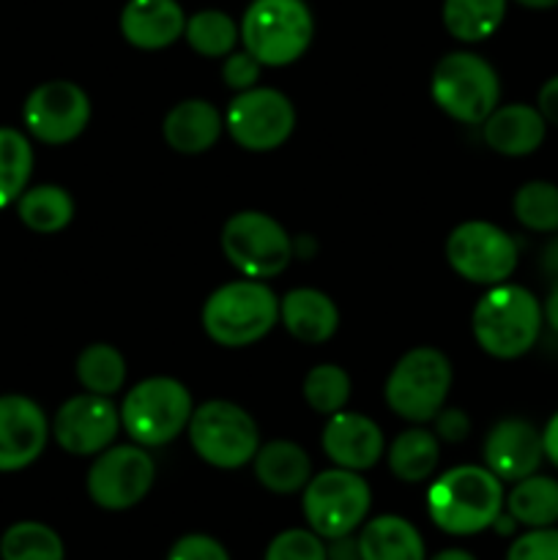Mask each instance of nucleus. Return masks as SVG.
<instances>
[{"label": "nucleus", "instance_id": "f257e3e1", "mask_svg": "<svg viewBox=\"0 0 558 560\" xmlns=\"http://www.w3.org/2000/svg\"><path fill=\"white\" fill-rule=\"evenodd\" d=\"M503 501V481L481 465L446 470L427 490L430 520L449 536H474L492 528Z\"/></svg>", "mask_w": 558, "mask_h": 560}, {"label": "nucleus", "instance_id": "f03ea898", "mask_svg": "<svg viewBox=\"0 0 558 560\" xmlns=\"http://www.w3.org/2000/svg\"><path fill=\"white\" fill-rule=\"evenodd\" d=\"M542 304L520 284H492L476 304L470 328L487 355L501 361L520 359L542 334Z\"/></svg>", "mask_w": 558, "mask_h": 560}, {"label": "nucleus", "instance_id": "7ed1b4c3", "mask_svg": "<svg viewBox=\"0 0 558 560\" xmlns=\"http://www.w3.org/2000/svg\"><path fill=\"white\" fill-rule=\"evenodd\" d=\"M279 323V299L260 279H239L202 304V328L222 348H249Z\"/></svg>", "mask_w": 558, "mask_h": 560}, {"label": "nucleus", "instance_id": "20e7f679", "mask_svg": "<svg viewBox=\"0 0 558 560\" xmlns=\"http://www.w3.org/2000/svg\"><path fill=\"white\" fill-rule=\"evenodd\" d=\"M315 20L304 0H252L241 20V42L263 66H290L306 52Z\"/></svg>", "mask_w": 558, "mask_h": 560}, {"label": "nucleus", "instance_id": "39448f33", "mask_svg": "<svg viewBox=\"0 0 558 560\" xmlns=\"http://www.w3.org/2000/svg\"><path fill=\"white\" fill-rule=\"evenodd\" d=\"M191 394L175 377H148L129 388L120 405V427L142 448H159L186 432L191 419Z\"/></svg>", "mask_w": 558, "mask_h": 560}, {"label": "nucleus", "instance_id": "423d86ee", "mask_svg": "<svg viewBox=\"0 0 558 560\" xmlns=\"http://www.w3.org/2000/svg\"><path fill=\"white\" fill-rule=\"evenodd\" d=\"M430 93L438 107L460 124H485L501 98L498 71L476 52H449L432 69Z\"/></svg>", "mask_w": 558, "mask_h": 560}, {"label": "nucleus", "instance_id": "0eeeda50", "mask_svg": "<svg viewBox=\"0 0 558 560\" xmlns=\"http://www.w3.org/2000/svg\"><path fill=\"white\" fill-rule=\"evenodd\" d=\"M186 432L197 457L219 470L244 468L260 448L257 421L228 399H211L191 410Z\"/></svg>", "mask_w": 558, "mask_h": 560}, {"label": "nucleus", "instance_id": "6e6552de", "mask_svg": "<svg viewBox=\"0 0 558 560\" xmlns=\"http://www.w3.org/2000/svg\"><path fill=\"white\" fill-rule=\"evenodd\" d=\"M452 364L438 348H414L386 377V405L410 424H427L446 405Z\"/></svg>", "mask_w": 558, "mask_h": 560}, {"label": "nucleus", "instance_id": "1a4fd4ad", "mask_svg": "<svg viewBox=\"0 0 558 560\" xmlns=\"http://www.w3.org/2000/svg\"><path fill=\"white\" fill-rule=\"evenodd\" d=\"M372 506V490L356 470L332 468L312 476L304 487L301 509L321 539H342L364 525Z\"/></svg>", "mask_w": 558, "mask_h": 560}, {"label": "nucleus", "instance_id": "9d476101", "mask_svg": "<svg viewBox=\"0 0 558 560\" xmlns=\"http://www.w3.org/2000/svg\"><path fill=\"white\" fill-rule=\"evenodd\" d=\"M222 252L246 279H268L282 273L293 260V241L268 213L241 211L224 222Z\"/></svg>", "mask_w": 558, "mask_h": 560}, {"label": "nucleus", "instance_id": "9b49d317", "mask_svg": "<svg viewBox=\"0 0 558 560\" xmlns=\"http://www.w3.org/2000/svg\"><path fill=\"white\" fill-rule=\"evenodd\" d=\"M446 260L454 273L474 284H501L514 273L520 260L518 244L507 230L492 222H463L449 233Z\"/></svg>", "mask_w": 558, "mask_h": 560}, {"label": "nucleus", "instance_id": "f8f14e48", "mask_svg": "<svg viewBox=\"0 0 558 560\" xmlns=\"http://www.w3.org/2000/svg\"><path fill=\"white\" fill-rule=\"evenodd\" d=\"M295 126V109L290 98L277 88H249L235 93L224 113V129L235 145L252 153L277 151L288 142Z\"/></svg>", "mask_w": 558, "mask_h": 560}, {"label": "nucleus", "instance_id": "ddd939ff", "mask_svg": "<svg viewBox=\"0 0 558 560\" xmlns=\"http://www.w3.org/2000/svg\"><path fill=\"white\" fill-rule=\"evenodd\" d=\"M156 463L142 446H109L96 454L88 470V495L98 509L126 512L151 492Z\"/></svg>", "mask_w": 558, "mask_h": 560}, {"label": "nucleus", "instance_id": "4468645a", "mask_svg": "<svg viewBox=\"0 0 558 560\" xmlns=\"http://www.w3.org/2000/svg\"><path fill=\"white\" fill-rule=\"evenodd\" d=\"M22 120L44 145H66L85 131L91 120V98L77 82L49 80L33 88L25 98Z\"/></svg>", "mask_w": 558, "mask_h": 560}, {"label": "nucleus", "instance_id": "2eb2a0df", "mask_svg": "<svg viewBox=\"0 0 558 560\" xmlns=\"http://www.w3.org/2000/svg\"><path fill=\"white\" fill-rule=\"evenodd\" d=\"M120 430V410L102 394H80L66 399L53 419V438L66 454L96 457L113 446Z\"/></svg>", "mask_w": 558, "mask_h": 560}, {"label": "nucleus", "instance_id": "dca6fc26", "mask_svg": "<svg viewBox=\"0 0 558 560\" xmlns=\"http://www.w3.org/2000/svg\"><path fill=\"white\" fill-rule=\"evenodd\" d=\"M49 438V421L33 399L9 394L0 397V474L22 470L42 457Z\"/></svg>", "mask_w": 558, "mask_h": 560}, {"label": "nucleus", "instance_id": "f3484780", "mask_svg": "<svg viewBox=\"0 0 558 560\" xmlns=\"http://www.w3.org/2000/svg\"><path fill=\"white\" fill-rule=\"evenodd\" d=\"M545 459L542 432L525 419H503L485 438V468L501 481H520L536 474Z\"/></svg>", "mask_w": 558, "mask_h": 560}, {"label": "nucleus", "instance_id": "a211bd4d", "mask_svg": "<svg viewBox=\"0 0 558 560\" xmlns=\"http://www.w3.org/2000/svg\"><path fill=\"white\" fill-rule=\"evenodd\" d=\"M321 446L337 468L356 470V474L370 470L386 452L381 427L367 416L350 413V410L328 416Z\"/></svg>", "mask_w": 558, "mask_h": 560}, {"label": "nucleus", "instance_id": "6ab92c4d", "mask_svg": "<svg viewBox=\"0 0 558 560\" xmlns=\"http://www.w3.org/2000/svg\"><path fill=\"white\" fill-rule=\"evenodd\" d=\"M186 14L178 0H129L120 11V33L137 49H164L184 36Z\"/></svg>", "mask_w": 558, "mask_h": 560}, {"label": "nucleus", "instance_id": "aec40b11", "mask_svg": "<svg viewBox=\"0 0 558 560\" xmlns=\"http://www.w3.org/2000/svg\"><path fill=\"white\" fill-rule=\"evenodd\" d=\"M547 120L531 104H503L481 124V137L487 148L501 156H528L545 142Z\"/></svg>", "mask_w": 558, "mask_h": 560}, {"label": "nucleus", "instance_id": "412c9836", "mask_svg": "<svg viewBox=\"0 0 558 560\" xmlns=\"http://www.w3.org/2000/svg\"><path fill=\"white\" fill-rule=\"evenodd\" d=\"M222 129L224 120L211 102H206V98H184L164 115L162 137L175 153L197 156V153H206L217 145Z\"/></svg>", "mask_w": 558, "mask_h": 560}, {"label": "nucleus", "instance_id": "4be33fe9", "mask_svg": "<svg viewBox=\"0 0 558 560\" xmlns=\"http://www.w3.org/2000/svg\"><path fill=\"white\" fill-rule=\"evenodd\" d=\"M279 320L293 339L323 345L337 334L339 312L326 293L315 288H295L279 301Z\"/></svg>", "mask_w": 558, "mask_h": 560}, {"label": "nucleus", "instance_id": "5701e85b", "mask_svg": "<svg viewBox=\"0 0 558 560\" xmlns=\"http://www.w3.org/2000/svg\"><path fill=\"white\" fill-rule=\"evenodd\" d=\"M255 476L268 492L274 495H293L306 487L312 479V459L299 443L293 441H271L257 448Z\"/></svg>", "mask_w": 558, "mask_h": 560}, {"label": "nucleus", "instance_id": "b1692460", "mask_svg": "<svg viewBox=\"0 0 558 560\" xmlns=\"http://www.w3.org/2000/svg\"><path fill=\"white\" fill-rule=\"evenodd\" d=\"M356 541L361 560H427L425 539L416 525L397 514H383L361 525Z\"/></svg>", "mask_w": 558, "mask_h": 560}, {"label": "nucleus", "instance_id": "393cba45", "mask_svg": "<svg viewBox=\"0 0 558 560\" xmlns=\"http://www.w3.org/2000/svg\"><path fill=\"white\" fill-rule=\"evenodd\" d=\"M509 517L525 528H550L558 523V481L550 476L531 474L514 481L507 495Z\"/></svg>", "mask_w": 558, "mask_h": 560}, {"label": "nucleus", "instance_id": "a878e982", "mask_svg": "<svg viewBox=\"0 0 558 560\" xmlns=\"http://www.w3.org/2000/svg\"><path fill=\"white\" fill-rule=\"evenodd\" d=\"M438 459H441L438 435L425 427L399 432L388 446V470L408 485L430 479L438 468Z\"/></svg>", "mask_w": 558, "mask_h": 560}, {"label": "nucleus", "instance_id": "bb28decb", "mask_svg": "<svg viewBox=\"0 0 558 560\" xmlns=\"http://www.w3.org/2000/svg\"><path fill=\"white\" fill-rule=\"evenodd\" d=\"M16 213H20V222L33 233H60L74 219V200L60 186H33L22 191L16 200Z\"/></svg>", "mask_w": 558, "mask_h": 560}, {"label": "nucleus", "instance_id": "cd10ccee", "mask_svg": "<svg viewBox=\"0 0 558 560\" xmlns=\"http://www.w3.org/2000/svg\"><path fill=\"white\" fill-rule=\"evenodd\" d=\"M507 16V0H443V25L454 38L476 44L490 38Z\"/></svg>", "mask_w": 558, "mask_h": 560}, {"label": "nucleus", "instance_id": "c85d7f7f", "mask_svg": "<svg viewBox=\"0 0 558 560\" xmlns=\"http://www.w3.org/2000/svg\"><path fill=\"white\" fill-rule=\"evenodd\" d=\"M77 381L82 388L102 397H113L126 383V359L107 342H93L77 355Z\"/></svg>", "mask_w": 558, "mask_h": 560}, {"label": "nucleus", "instance_id": "c756f323", "mask_svg": "<svg viewBox=\"0 0 558 560\" xmlns=\"http://www.w3.org/2000/svg\"><path fill=\"white\" fill-rule=\"evenodd\" d=\"M184 38L202 58H228L239 44L241 27L224 11L206 9L186 20Z\"/></svg>", "mask_w": 558, "mask_h": 560}, {"label": "nucleus", "instance_id": "7c9ffc66", "mask_svg": "<svg viewBox=\"0 0 558 560\" xmlns=\"http://www.w3.org/2000/svg\"><path fill=\"white\" fill-rule=\"evenodd\" d=\"M33 173V148L22 131L0 126V208L11 206L27 189Z\"/></svg>", "mask_w": 558, "mask_h": 560}, {"label": "nucleus", "instance_id": "2f4dec72", "mask_svg": "<svg viewBox=\"0 0 558 560\" xmlns=\"http://www.w3.org/2000/svg\"><path fill=\"white\" fill-rule=\"evenodd\" d=\"M0 558L3 560H63L66 547L63 539L55 534L49 525L16 523L0 536Z\"/></svg>", "mask_w": 558, "mask_h": 560}, {"label": "nucleus", "instance_id": "473e14b6", "mask_svg": "<svg viewBox=\"0 0 558 560\" xmlns=\"http://www.w3.org/2000/svg\"><path fill=\"white\" fill-rule=\"evenodd\" d=\"M514 219L534 233H558V186L550 180H528L514 191Z\"/></svg>", "mask_w": 558, "mask_h": 560}, {"label": "nucleus", "instance_id": "72a5a7b5", "mask_svg": "<svg viewBox=\"0 0 558 560\" xmlns=\"http://www.w3.org/2000/svg\"><path fill=\"white\" fill-rule=\"evenodd\" d=\"M301 392L315 413L334 416L348 405L350 375L337 364H317L306 372Z\"/></svg>", "mask_w": 558, "mask_h": 560}, {"label": "nucleus", "instance_id": "f704fd0d", "mask_svg": "<svg viewBox=\"0 0 558 560\" xmlns=\"http://www.w3.org/2000/svg\"><path fill=\"white\" fill-rule=\"evenodd\" d=\"M263 560H328L326 545L315 530L290 528L274 536Z\"/></svg>", "mask_w": 558, "mask_h": 560}, {"label": "nucleus", "instance_id": "c9c22d12", "mask_svg": "<svg viewBox=\"0 0 558 560\" xmlns=\"http://www.w3.org/2000/svg\"><path fill=\"white\" fill-rule=\"evenodd\" d=\"M507 560H558V528H531L509 547Z\"/></svg>", "mask_w": 558, "mask_h": 560}, {"label": "nucleus", "instance_id": "e433bc0d", "mask_svg": "<svg viewBox=\"0 0 558 560\" xmlns=\"http://www.w3.org/2000/svg\"><path fill=\"white\" fill-rule=\"evenodd\" d=\"M260 71H263V63L255 58V55L246 52V49H239V52L233 49L222 63V80L224 85L233 88L235 93H241L257 85Z\"/></svg>", "mask_w": 558, "mask_h": 560}, {"label": "nucleus", "instance_id": "4c0bfd02", "mask_svg": "<svg viewBox=\"0 0 558 560\" xmlns=\"http://www.w3.org/2000/svg\"><path fill=\"white\" fill-rule=\"evenodd\" d=\"M167 560H230V556L217 539H211V536L189 534L181 536V539L170 547Z\"/></svg>", "mask_w": 558, "mask_h": 560}, {"label": "nucleus", "instance_id": "58836bf2", "mask_svg": "<svg viewBox=\"0 0 558 560\" xmlns=\"http://www.w3.org/2000/svg\"><path fill=\"white\" fill-rule=\"evenodd\" d=\"M432 421H435V435L446 443L465 441L470 432V419L460 408H441Z\"/></svg>", "mask_w": 558, "mask_h": 560}, {"label": "nucleus", "instance_id": "ea45409f", "mask_svg": "<svg viewBox=\"0 0 558 560\" xmlns=\"http://www.w3.org/2000/svg\"><path fill=\"white\" fill-rule=\"evenodd\" d=\"M536 109H539L542 118H545L547 124L558 126V74L550 77V80L539 88V96H536Z\"/></svg>", "mask_w": 558, "mask_h": 560}, {"label": "nucleus", "instance_id": "a19ab883", "mask_svg": "<svg viewBox=\"0 0 558 560\" xmlns=\"http://www.w3.org/2000/svg\"><path fill=\"white\" fill-rule=\"evenodd\" d=\"M328 560H361L359 558V541L342 536V539H332V547H326Z\"/></svg>", "mask_w": 558, "mask_h": 560}, {"label": "nucleus", "instance_id": "79ce46f5", "mask_svg": "<svg viewBox=\"0 0 558 560\" xmlns=\"http://www.w3.org/2000/svg\"><path fill=\"white\" fill-rule=\"evenodd\" d=\"M542 271H545L547 282L558 288V235L542 252Z\"/></svg>", "mask_w": 558, "mask_h": 560}, {"label": "nucleus", "instance_id": "37998d69", "mask_svg": "<svg viewBox=\"0 0 558 560\" xmlns=\"http://www.w3.org/2000/svg\"><path fill=\"white\" fill-rule=\"evenodd\" d=\"M542 446H545V457L558 468V413L542 430Z\"/></svg>", "mask_w": 558, "mask_h": 560}, {"label": "nucleus", "instance_id": "c03bdc74", "mask_svg": "<svg viewBox=\"0 0 558 560\" xmlns=\"http://www.w3.org/2000/svg\"><path fill=\"white\" fill-rule=\"evenodd\" d=\"M542 317H545L547 326L558 334V288H553L550 295H547L545 306H542Z\"/></svg>", "mask_w": 558, "mask_h": 560}, {"label": "nucleus", "instance_id": "a18cd8bd", "mask_svg": "<svg viewBox=\"0 0 558 560\" xmlns=\"http://www.w3.org/2000/svg\"><path fill=\"white\" fill-rule=\"evenodd\" d=\"M427 560H476V558L470 556L468 550H441L438 556H432Z\"/></svg>", "mask_w": 558, "mask_h": 560}, {"label": "nucleus", "instance_id": "49530a36", "mask_svg": "<svg viewBox=\"0 0 558 560\" xmlns=\"http://www.w3.org/2000/svg\"><path fill=\"white\" fill-rule=\"evenodd\" d=\"M520 5H525V9H556L558 0H518Z\"/></svg>", "mask_w": 558, "mask_h": 560}]
</instances>
